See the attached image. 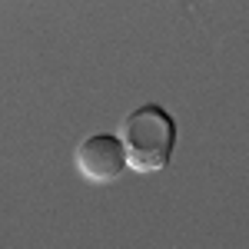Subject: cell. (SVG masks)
<instances>
[{"instance_id": "1", "label": "cell", "mask_w": 249, "mask_h": 249, "mask_svg": "<svg viewBox=\"0 0 249 249\" xmlns=\"http://www.w3.org/2000/svg\"><path fill=\"white\" fill-rule=\"evenodd\" d=\"M120 140L130 160V170L156 173L166 170L176 150V123L160 103H143L123 120Z\"/></svg>"}, {"instance_id": "2", "label": "cell", "mask_w": 249, "mask_h": 249, "mask_svg": "<svg viewBox=\"0 0 249 249\" xmlns=\"http://www.w3.org/2000/svg\"><path fill=\"white\" fill-rule=\"evenodd\" d=\"M77 170L80 176L93 179V183H113L130 170V160L123 150V140L110 133H93L77 146Z\"/></svg>"}]
</instances>
